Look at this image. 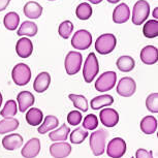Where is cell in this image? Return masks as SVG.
I'll return each instance as SVG.
<instances>
[{"label":"cell","mask_w":158,"mask_h":158,"mask_svg":"<svg viewBox=\"0 0 158 158\" xmlns=\"http://www.w3.org/2000/svg\"><path fill=\"white\" fill-rule=\"evenodd\" d=\"M82 113L80 111H71L69 114L67 115V122L69 125H73V126H76V125H79L82 122Z\"/></svg>","instance_id":"38"},{"label":"cell","mask_w":158,"mask_h":158,"mask_svg":"<svg viewBox=\"0 0 158 158\" xmlns=\"http://www.w3.org/2000/svg\"><path fill=\"white\" fill-rule=\"evenodd\" d=\"M11 77L18 86H26L31 80V69L27 64L18 63L11 70Z\"/></svg>","instance_id":"3"},{"label":"cell","mask_w":158,"mask_h":158,"mask_svg":"<svg viewBox=\"0 0 158 158\" xmlns=\"http://www.w3.org/2000/svg\"><path fill=\"white\" fill-rule=\"evenodd\" d=\"M69 99L73 101L74 108L77 109V111L80 112H87L89 109V103L87 98L83 95L79 94H69L68 95Z\"/></svg>","instance_id":"29"},{"label":"cell","mask_w":158,"mask_h":158,"mask_svg":"<svg viewBox=\"0 0 158 158\" xmlns=\"http://www.w3.org/2000/svg\"><path fill=\"white\" fill-rule=\"evenodd\" d=\"M85 1H89L92 4H99L102 0H85Z\"/></svg>","instance_id":"41"},{"label":"cell","mask_w":158,"mask_h":158,"mask_svg":"<svg viewBox=\"0 0 158 158\" xmlns=\"http://www.w3.org/2000/svg\"><path fill=\"white\" fill-rule=\"evenodd\" d=\"M139 128L145 135H153L157 130V119L153 116H146L142 119Z\"/></svg>","instance_id":"22"},{"label":"cell","mask_w":158,"mask_h":158,"mask_svg":"<svg viewBox=\"0 0 158 158\" xmlns=\"http://www.w3.org/2000/svg\"><path fill=\"white\" fill-rule=\"evenodd\" d=\"M23 13L28 19H38L43 14V7H41L40 3H37L35 1H28L24 5Z\"/></svg>","instance_id":"20"},{"label":"cell","mask_w":158,"mask_h":158,"mask_svg":"<svg viewBox=\"0 0 158 158\" xmlns=\"http://www.w3.org/2000/svg\"><path fill=\"white\" fill-rule=\"evenodd\" d=\"M149 14H150V5H149L148 1L139 0L135 2L132 10V17H131L132 23L138 26L142 25L148 19Z\"/></svg>","instance_id":"5"},{"label":"cell","mask_w":158,"mask_h":158,"mask_svg":"<svg viewBox=\"0 0 158 158\" xmlns=\"http://www.w3.org/2000/svg\"><path fill=\"white\" fill-rule=\"evenodd\" d=\"M18 106H19V111L20 112H26L28 109H30L35 102L34 95L29 91H22L18 94L17 96Z\"/></svg>","instance_id":"15"},{"label":"cell","mask_w":158,"mask_h":158,"mask_svg":"<svg viewBox=\"0 0 158 158\" xmlns=\"http://www.w3.org/2000/svg\"><path fill=\"white\" fill-rule=\"evenodd\" d=\"M73 24L70 22V21H64L62 22L60 25H59V28H58V33L59 35L64 38V40H67L69 38V36L73 34Z\"/></svg>","instance_id":"35"},{"label":"cell","mask_w":158,"mask_h":158,"mask_svg":"<svg viewBox=\"0 0 158 158\" xmlns=\"http://www.w3.org/2000/svg\"><path fill=\"white\" fill-rule=\"evenodd\" d=\"M82 61H83V57L80 52L71 51V52L68 53L66 57H65V61H64L65 71H66L68 76L77 74L81 70Z\"/></svg>","instance_id":"6"},{"label":"cell","mask_w":158,"mask_h":158,"mask_svg":"<svg viewBox=\"0 0 158 158\" xmlns=\"http://www.w3.org/2000/svg\"><path fill=\"white\" fill-rule=\"evenodd\" d=\"M99 119L106 127H114L119 122V114L114 109H103L99 113Z\"/></svg>","instance_id":"13"},{"label":"cell","mask_w":158,"mask_h":158,"mask_svg":"<svg viewBox=\"0 0 158 158\" xmlns=\"http://www.w3.org/2000/svg\"><path fill=\"white\" fill-rule=\"evenodd\" d=\"M17 113H18V106H17L16 100L10 99V100H7L6 103H5L4 108L1 110V112H0V116L3 117L4 119L14 118Z\"/></svg>","instance_id":"32"},{"label":"cell","mask_w":158,"mask_h":158,"mask_svg":"<svg viewBox=\"0 0 158 158\" xmlns=\"http://www.w3.org/2000/svg\"><path fill=\"white\" fill-rule=\"evenodd\" d=\"M71 146L66 142L54 143L50 146V154L53 158H66L71 153Z\"/></svg>","instance_id":"12"},{"label":"cell","mask_w":158,"mask_h":158,"mask_svg":"<svg viewBox=\"0 0 158 158\" xmlns=\"http://www.w3.org/2000/svg\"><path fill=\"white\" fill-rule=\"evenodd\" d=\"M40 141L37 138H32L24 145L21 155L24 158H35L40 152Z\"/></svg>","instance_id":"11"},{"label":"cell","mask_w":158,"mask_h":158,"mask_svg":"<svg viewBox=\"0 0 158 158\" xmlns=\"http://www.w3.org/2000/svg\"><path fill=\"white\" fill-rule=\"evenodd\" d=\"M38 28L37 25L31 21H25L22 23V25L20 26V28L18 29L17 35L19 36H29V37H33L37 34Z\"/></svg>","instance_id":"23"},{"label":"cell","mask_w":158,"mask_h":158,"mask_svg":"<svg viewBox=\"0 0 158 158\" xmlns=\"http://www.w3.org/2000/svg\"><path fill=\"white\" fill-rule=\"evenodd\" d=\"M69 135H70L69 136L70 142L73 143V144L79 145V144H82V143L88 138L89 133H88V131L85 130L83 127H79V128H76L73 131H71Z\"/></svg>","instance_id":"33"},{"label":"cell","mask_w":158,"mask_h":158,"mask_svg":"<svg viewBox=\"0 0 158 158\" xmlns=\"http://www.w3.org/2000/svg\"><path fill=\"white\" fill-rule=\"evenodd\" d=\"M153 17H154V18H156V20H157V18H158V7H155V8H154Z\"/></svg>","instance_id":"42"},{"label":"cell","mask_w":158,"mask_h":158,"mask_svg":"<svg viewBox=\"0 0 158 158\" xmlns=\"http://www.w3.org/2000/svg\"><path fill=\"white\" fill-rule=\"evenodd\" d=\"M92 7L91 5L87 3V2H83V3L79 4L76 10V15L77 17V19L80 20H88L89 18L92 16Z\"/></svg>","instance_id":"34"},{"label":"cell","mask_w":158,"mask_h":158,"mask_svg":"<svg viewBox=\"0 0 158 158\" xmlns=\"http://www.w3.org/2000/svg\"><path fill=\"white\" fill-rule=\"evenodd\" d=\"M143 34L147 38H155L158 35V21L149 20L143 27Z\"/></svg>","instance_id":"31"},{"label":"cell","mask_w":158,"mask_h":158,"mask_svg":"<svg viewBox=\"0 0 158 158\" xmlns=\"http://www.w3.org/2000/svg\"><path fill=\"white\" fill-rule=\"evenodd\" d=\"M58 125H59L58 118L53 115H49L44 118V121L43 122V124H40V127L37 128V131L40 132V135H44V133L55 129Z\"/></svg>","instance_id":"25"},{"label":"cell","mask_w":158,"mask_h":158,"mask_svg":"<svg viewBox=\"0 0 158 158\" xmlns=\"http://www.w3.org/2000/svg\"><path fill=\"white\" fill-rule=\"evenodd\" d=\"M131 158H132V157H131Z\"/></svg>","instance_id":"46"},{"label":"cell","mask_w":158,"mask_h":158,"mask_svg":"<svg viewBox=\"0 0 158 158\" xmlns=\"http://www.w3.org/2000/svg\"><path fill=\"white\" fill-rule=\"evenodd\" d=\"M141 60L147 65H153L157 62V48L154 46H146L141 51Z\"/></svg>","instance_id":"19"},{"label":"cell","mask_w":158,"mask_h":158,"mask_svg":"<svg viewBox=\"0 0 158 158\" xmlns=\"http://www.w3.org/2000/svg\"><path fill=\"white\" fill-rule=\"evenodd\" d=\"M117 82V73L115 71L103 73L95 82V89L98 92H108L115 87Z\"/></svg>","instance_id":"7"},{"label":"cell","mask_w":158,"mask_h":158,"mask_svg":"<svg viewBox=\"0 0 158 158\" xmlns=\"http://www.w3.org/2000/svg\"><path fill=\"white\" fill-rule=\"evenodd\" d=\"M116 65H117L118 69L122 73H129L135 68V61L130 56H121V57L118 58Z\"/></svg>","instance_id":"26"},{"label":"cell","mask_w":158,"mask_h":158,"mask_svg":"<svg viewBox=\"0 0 158 158\" xmlns=\"http://www.w3.org/2000/svg\"><path fill=\"white\" fill-rule=\"evenodd\" d=\"M114 103V98L110 94H102L99 96L94 97L90 101V106L92 110H99L102 108H106Z\"/></svg>","instance_id":"21"},{"label":"cell","mask_w":158,"mask_h":158,"mask_svg":"<svg viewBox=\"0 0 158 158\" xmlns=\"http://www.w3.org/2000/svg\"><path fill=\"white\" fill-rule=\"evenodd\" d=\"M10 2V0H0V11H3L4 10H6Z\"/></svg>","instance_id":"40"},{"label":"cell","mask_w":158,"mask_h":158,"mask_svg":"<svg viewBox=\"0 0 158 158\" xmlns=\"http://www.w3.org/2000/svg\"><path fill=\"white\" fill-rule=\"evenodd\" d=\"M23 145V138L18 133H10L4 136L2 139V146L5 150L14 151L16 149H19Z\"/></svg>","instance_id":"17"},{"label":"cell","mask_w":158,"mask_h":158,"mask_svg":"<svg viewBox=\"0 0 158 158\" xmlns=\"http://www.w3.org/2000/svg\"><path fill=\"white\" fill-rule=\"evenodd\" d=\"M135 158H153V152L145 150V149H139L136 150Z\"/></svg>","instance_id":"39"},{"label":"cell","mask_w":158,"mask_h":158,"mask_svg":"<svg viewBox=\"0 0 158 158\" xmlns=\"http://www.w3.org/2000/svg\"><path fill=\"white\" fill-rule=\"evenodd\" d=\"M48 1H55V0H48Z\"/></svg>","instance_id":"45"},{"label":"cell","mask_w":158,"mask_h":158,"mask_svg":"<svg viewBox=\"0 0 158 158\" xmlns=\"http://www.w3.org/2000/svg\"><path fill=\"white\" fill-rule=\"evenodd\" d=\"M108 132L104 129L95 130L90 135V139H89V145L90 149L95 156H100L106 152V139H108Z\"/></svg>","instance_id":"1"},{"label":"cell","mask_w":158,"mask_h":158,"mask_svg":"<svg viewBox=\"0 0 158 158\" xmlns=\"http://www.w3.org/2000/svg\"><path fill=\"white\" fill-rule=\"evenodd\" d=\"M82 126L84 129L87 130H94L98 127V118L93 114L87 115L83 120Z\"/></svg>","instance_id":"36"},{"label":"cell","mask_w":158,"mask_h":158,"mask_svg":"<svg viewBox=\"0 0 158 158\" xmlns=\"http://www.w3.org/2000/svg\"><path fill=\"white\" fill-rule=\"evenodd\" d=\"M135 91H136V84L132 77H124L119 81L117 85V93L120 96L130 97L135 93Z\"/></svg>","instance_id":"10"},{"label":"cell","mask_w":158,"mask_h":158,"mask_svg":"<svg viewBox=\"0 0 158 158\" xmlns=\"http://www.w3.org/2000/svg\"><path fill=\"white\" fill-rule=\"evenodd\" d=\"M130 18V10L126 3H121L113 11V21L116 24L126 23Z\"/></svg>","instance_id":"16"},{"label":"cell","mask_w":158,"mask_h":158,"mask_svg":"<svg viewBox=\"0 0 158 158\" xmlns=\"http://www.w3.org/2000/svg\"><path fill=\"white\" fill-rule=\"evenodd\" d=\"M16 52L21 58H28L32 55L33 52V44L32 41L27 37L20 38L16 44Z\"/></svg>","instance_id":"14"},{"label":"cell","mask_w":158,"mask_h":158,"mask_svg":"<svg viewBox=\"0 0 158 158\" xmlns=\"http://www.w3.org/2000/svg\"><path fill=\"white\" fill-rule=\"evenodd\" d=\"M126 153V142L121 138H115L106 146V154L111 158H121Z\"/></svg>","instance_id":"9"},{"label":"cell","mask_w":158,"mask_h":158,"mask_svg":"<svg viewBox=\"0 0 158 158\" xmlns=\"http://www.w3.org/2000/svg\"><path fill=\"white\" fill-rule=\"evenodd\" d=\"M92 44V35L88 30L81 29L77 30L71 38V46L76 50L85 51Z\"/></svg>","instance_id":"8"},{"label":"cell","mask_w":158,"mask_h":158,"mask_svg":"<svg viewBox=\"0 0 158 158\" xmlns=\"http://www.w3.org/2000/svg\"><path fill=\"white\" fill-rule=\"evenodd\" d=\"M108 1L110 2V3L115 4V3H118V2H119V1H121V0H108Z\"/></svg>","instance_id":"43"},{"label":"cell","mask_w":158,"mask_h":158,"mask_svg":"<svg viewBox=\"0 0 158 158\" xmlns=\"http://www.w3.org/2000/svg\"><path fill=\"white\" fill-rule=\"evenodd\" d=\"M44 120V114L40 109L32 108L26 113V121L31 126H38Z\"/></svg>","instance_id":"24"},{"label":"cell","mask_w":158,"mask_h":158,"mask_svg":"<svg viewBox=\"0 0 158 158\" xmlns=\"http://www.w3.org/2000/svg\"><path fill=\"white\" fill-rule=\"evenodd\" d=\"M117 46V38L112 33H104L98 36L95 43V50L101 55L112 53Z\"/></svg>","instance_id":"2"},{"label":"cell","mask_w":158,"mask_h":158,"mask_svg":"<svg viewBox=\"0 0 158 158\" xmlns=\"http://www.w3.org/2000/svg\"><path fill=\"white\" fill-rule=\"evenodd\" d=\"M99 71V63L94 53H90L83 67V77L86 83H91Z\"/></svg>","instance_id":"4"},{"label":"cell","mask_w":158,"mask_h":158,"mask_svg":"<svg viewBox=\"0 0 158 158\" xmlns=\"http://www.w3.org/2000/svg\"><path fill=\"white\" fill-rule=\"evenodd\" d=\"M1 104H2V94L0 92V108H1Z\"/></svg>","instance_id":"44"},{"label":"cell","mask_w":158,"mask_h":158,"mask_svg":"<svg viewBox=\"0 0 158 158\" xmlns=\"http://www.w3.org/2000/svg\"><path fill=\"white\" fill-rule=\"evenodd\" d=\"M70 133V128L67 125L63 124L57 130L49 133V138L52 142H66L68 135Z\"/></svg>","instance_id":"27"},{"label":"cell","mask_w":158,"mask_h":158,"mask_svg":"<svg viewBox=\"0 0 158 158\" xmlns=\"http://www.w3.org/2000/svg\"><path fill=\"white\" fill-rule=\"evenodd\" d=\"M19 120L16 118H7L0 121V135H5L13 131L17 130L19 128Z\"/></svg>","instance_id":"28"},{"label":"cell","mask_w":158,"mask_h":158,"mask_svg":"<svg viewBox=\"0 0 158 158\" xmlns=\"http://www.w3.org/2000/svg\"><path fill=\"white\" fill-rule=\"evenodd\" d=\"M20 23V17L19 15L15 11H10V13H7L4 16L3 19V24L4 27L10 31H14L16 30L17 27L19 26Z\"/></svg>","instance_id":"30"},{"label":"cell","mask_w":158,"mask_h":158,"mask_svg":"<svg viewBox=\"0 0 158 158\" xmlns=\"http://www.w3.org/2000/svg\"><path fill=\"white\" fill-rule=\"evenodd\" d=\"M51 84V76L49 73H40L35 77L33 83V89L37 93H44L48 88L50 87Z\"/></svg>","instance_id":"18"},{"label":"cell","mask_w":158,"mask_h":158,"mask_svg":"<svg viewBox=\"0 0 158 158\" xmlns=\"http://www.w3.org/2000/svg\"><path fill=\"white\" fill-rule=\"evenodd\" d=\"M146 106L152 113H158V93L154 92L148 95L146 99Z\"/></svg>","instance_id":"37"}]
</instances>
